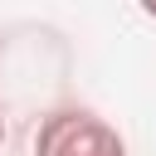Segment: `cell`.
<instances>
[{
  "label": "cell",
  "instance_id": "obj_2",
  "mask_svg": "<svg viewBox=\"0 0 156 156\" xmlns=\"http://www.w3.org/2000/svg\"><path fill=\"white\" fill-rule=\"evenodd\" d=\"M141 10H146V15H151V20H156V5H141Z\"/></svg>",
  "mask_w": 156,
  "mask_h": 156
},
{
  "label": "cell",
  "instance_id": "obj_3",
  "mask_svg": "<svg viewBox=\"0 0 156 156\" xmlns=\"http://www.w3.org/2000/svg\"><path fill=\"white\" fill-rule=\"evenodd\" d=\"M0 146H5V117H0Z\"/></svg>",
  "mask_w": 156,
  "mask_h": 156
},
{
  "label": "cell",
  "instance_id": "obj_1",
  "mask_svg": "<svg viewBox=\"0 0 156 156\" xmlns=\"http://www.w3.org/2000/svg\"><path fill=\"white\" fill-rule=\"evenodd\" d=\"M34 156H127V141L112 122L83 107H58L39 122Z\"/></svg>",
  "mask_w": 156,
  "mask_h": 156
}]
</instances>
